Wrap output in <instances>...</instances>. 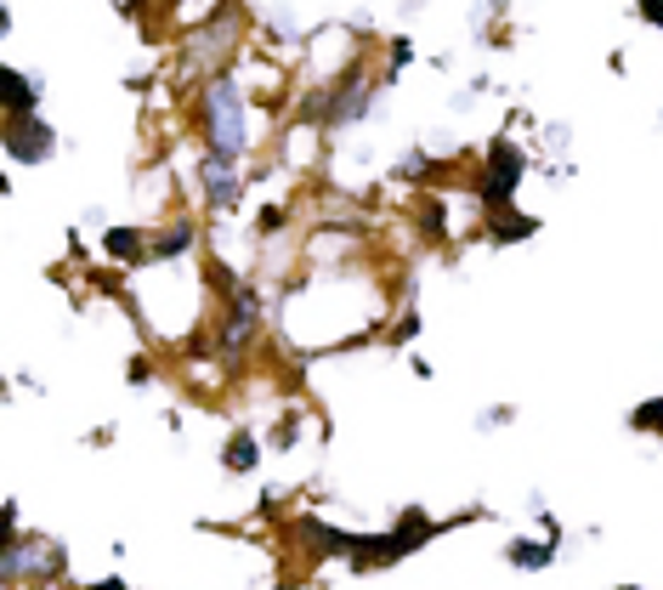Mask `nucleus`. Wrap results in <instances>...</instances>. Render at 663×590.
<instances>
[{"label":"nucleus","instance_id":"nucleus-12","mask_svg":"<svg viewBox=\"0 0 663 590\" xmlns=\"http://www.w3.org/2000/svg\"><path fill=\"white\" fill-rule=\"evenodd\" d=\"M187 245H193V227H187V222H176L171 234H164V239H159V245H153L148 256H153V261H176V256H182Z\"/></svg>","mask_w":663,"mask_h":590},{"label":"nucleus","instance_id":"nucleus-14","mask_svg":"<svg viewBox=\"0 0 663 590\" xmlns=\"http://www.w3.org/2000/svg\"><path fill=\"white\" fill-rule=\"evenodd\" d=\"M629 426H636V432H658V426H663V398L641 404L636 415H629Z\"/></svg>","mask_w":663,"mask_h":590},{"label":"nucleus","instance_id":"nucleus-13","mask_svg":"<svg viewBox=\"0 0 663 590\" xmlns=\"http://www.w3.org/2000/svg\"><path fill=\"white\" fill-rule=\"evenodd\" d=\"M255 454H261V449H255V438H250V432H239L233 443H227V454H221V461L233 466V472H250V466H255Z\"/></svg>","mask_w":663,"mask_h":590},{"label":"nucleus","instance_id":"nucleus-16","mask_svg":"<svg viewBox=\"0 0 663 590\" xmlns=\"http://www.w3.org/2000/svg\"><path fill=\"white\" fill-rule=\"evenodd\" d=\"M636 7H641V18H647L652 29H663V0H636Z\"/></svg>","mask_w":663,"mask_h":590},{"label":"nucleus","instance_id":"nucleus-3","mask_svg":"<svg viewBox=\"0 0 663 590\" xmlns=\"http://www.w3.org/2000/svg\"><path fill=\"white\" fill-rule=\"evenodd\" d=\"M527 177V159H522V148L516 143H493L488 148V188H482V200H488V211L500 216L505 205H511V193H516V182Z\"/></svg>","mask_w":663,"mask_h":590},{"label":"nucleus","instance_id":"nucleus-15","mask_svg":"<svg viewBox=\"0 0 663 590\" xmlns=\"http://www.w3.org/2000/svg\"><path fill=\"white\" fill-rule=\"evenodd\" d=\"M527 234H534V222H527V216H505L500 227H493V239H500V245H511V239H527Z\"/></svg>","mask_w":663,"mask_h":590},{"label":"nucleus","instance_id":"nucleus-1","mask_svg":"<svg viewBox=\"0 0 663 590\" xmlns=\"http://www.w3.org/2000/svg\"><path fill=\"white\" fill-rule=\"evenodd\" d=\"M409 529H391V534H369V540H352V563L357 568H386V563H397V556H409V551H420L431 534H437V522H425L420 511H409L403 517Z\"/></svg>","mask_w":663,"mask_h":590},{"label":"nucleus","instance_id":"nucleus-7","mask_svg":"<svg viewBox=\"0 0 663 590\" xmlns=\"http://www.w3.org/2000/svg\"><path fill=\"white\" fill-rule=\"evenodd\" d=\"M255 318H261L255 290H233V318H227V330H221V352H227V358L244 352V341H250V330H255Z\"/></svg>","mask_w":663,"mask_h":590},{"label":"nucleus","instance_id":"nucleus-10","mask_svg":"<svg viewBox=\"0 0 663 590\" xmlns=\"http://www.w3.org/2000/svg\"><path fill=\"white\" fill-rule=\"evenodd\" d=\"M103 245H108V256H114V261H142V256H148L137 227H114V234H108Z\"/></svg>","mask_w":663,"mask_h":590},{"label":"nucleus","instance_id":"nucleus-19","mask_svg":"<svg viewBox=\"0 0 663 590\" xmlns=\"http://www.w3.org/2000/svg\"><path fill=\"white\" fill-rule=\"evenodd\" d=\"M278 590H295V585H278Z\"/></svg>","mask_w":663,"mask_h":590},{"label":"nucleus","instance_id":"nucleus-2","mask_svg":"<svg viewBox=\"0 0 663 590\" xmlns=\"http://www.w3.org/2000/svg\"><path fill=\"white\" fill-rule=\"evenodd\" d=\"M205 120H210V143L216 154H233L244 148V109H239V86L233 75H216L210 91H205Z\"/></svg>","mask_w":663,"mask_h":590},{"label":"nucleus","instance_id":"nucleus-5","mask_svg":"<svg viewBox=\"0 0 663 590\" xmlns=\"http://www.w3.org/2000/svg\"><path fill=\"white\" fill-rule=\"evenodd\" d=\"M363 114H369V80H363V75H346L329 97H318V120L323 125H352Z\"/></svg>","mask_w":663,"mask_h":590},{"label":"nucleus","instance_id":"nucleus-8","mask_svg":"<svg viewBox=\"0 0 663 590\" xmlns=\"http://www.w3.org/2000/svg\"><path fill=\"white\" fill-rule=\"evenodd\" d=\"M0 86H7V114H12V120H18V114H35L41 91H35V80H28L23 69H7V75H0Z\"/></svg>","mask_w":663,"mask_h":590},{"label":"nucleus","instance_id":"nucleus-4","mask_svg":"<svg viewBox=\"0 0 663 590\" xmlns=\"http://www.w3.org/2000/svg\"><path fill=\"white\" fill-rule=\"evenodd\" d=\"M52 148H57V131L41 114L7 120V159H18V166H41V159H52Z\"/></svg>","mask_w":663,"mask_h":590},{"label":"nucleus","instance_id":"nucleus-9","mask_svg":"<svg viewBox=\"0 0 663 590\" xmlns=\"http://www.w3.org/2000/svg\"><path fill=\"white\" fill-rule=\"evenodd\" d=\"M550 556H556V545H534V540H511V545H505V563L522 568V574L550 568Z\"/></svg>","mask_w":663,"mask_h":590},{"label":"nucleus","instance_id":"nucleus-20","mask_svg":"<svg viewBox=\"0 0 663 590\" xmlns=\"http://www.w3.org/2000/svg\"><path fill=\"white\" fill-rule=\"evenodd\" d=\"M624 590H629V585H624Z\"/></svg>","mask_w":663,"mask_h":590},{"label":"nucleus","instance_id":"nucleus-18","mask_svg":"<svg viewBox=\"0 0 663 590\" xmlns=\"http://www.w3.org/2000/svg\"><path fill=\"white\" fill-rule=\"evenodd\" d=\"M96 590H125V579H103V585H96Z\"/></svg>","mask_w":663,"mask_h":590},{"label":"nucleus","instance_id":"nucleus-17","mask_svg":"<svg viewBox=\"0 0 663 590\" xmlns=\"http://www.w3.org/2000/svg\"><path fill=\"white\" fill-rule=\"evenodd\" d=\"M255 227H261V234H278V227H284V211H261Z\"/></svg>","mask_w":663,"mask_h":590},{"label":"nucleus","instance_id":"nucleus-6","mask_svg":"<svg viewBox=\"0 0 663 590\" xmlns=\"http://www.w3.org/2000/svg\"><path fill=\"white\" fill-rule=\"evenodd\" d=\"M198 177H205V200H210L216 211H233V205H239V159H233V154H210Z\"/></svg>","mask_w":663,"mask_h":590},{"label":"nucleus","instance_id":"nucleus-11","mask_svg":"<svg viewBox=\"0 0 663 590\" xmlns=\"http://www.w3.org/2000/svg\"><path fill=\"white\" fill-rule=\"evenodd\" d=\"M301 534H307V545H312V551H323V556H329V551H352V534L329 529V522H307Z\"/></svg>","mask_w":663,"mask_h":590}]
</instances>
